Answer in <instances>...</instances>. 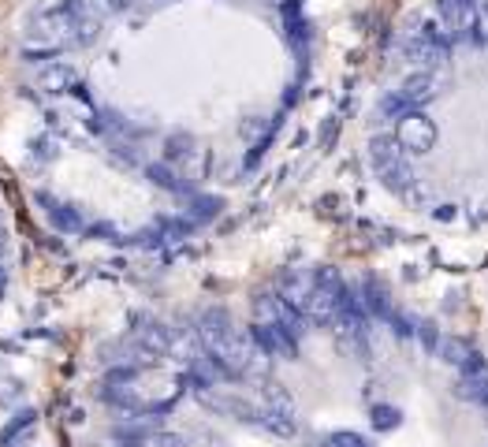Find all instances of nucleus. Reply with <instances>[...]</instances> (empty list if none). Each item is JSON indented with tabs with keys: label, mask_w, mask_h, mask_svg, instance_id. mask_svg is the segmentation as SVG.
<instances>
[{
	"label": "nucleus",
	"mask_w": 488,
	"mask_h": 447,
	"mask_svg": "<svg viewBox=\"0 0 488 447\" xmlns=\"http://www.w3.org/2000/svg\"><path fill=\"white\" fill-rule=\"evenodd\" d=\"M377 176H380V183H384L388 190H396V194H406V190L414 187V180H418L406 157H399V161H392V164H384Z\"/></svg>",
	"instance_id": "dca6fc26"
},
{
	"label": "nucleus",
	"mask_w": 488,
	"mask_h": 447,
	"mask_svg": "<svg viewBox=\"0 0 488 447\" xmlns=\"http://www.w3.org/2000/svg\"><path fill=\"white\" fill-rule=\"evenodd\" d=\"M34 425H38V410L34 407H19L8 417V425L0 429V447H22V436L34 433Z\"/></svg>",
	"instance_id": "4468645a"
},
{
	"label": "nucleus",
	"mask_w": 488,
	"mask_h": 447,
	"mask_svg": "<svg viewBox=\"0 0 488 447\" xmlns=\"http://www.w3.org/2000/svg\"><path fill=\"white\" fill-rule=\"evenodd\" d=\"M399 53L414 71H440L451 53V38L436 27V22H410L399 38Z\"/></svg>",
	"instance_id": "f03ea898"
},
{
	"label": "nucleus",
	"mask_w": 488,
	"mask_h": 447,
	"mask_svg": "<svg viewBox=\"0 0 488 447\" xmlns=\"http://www.w3.org/2000/svg\"><path fill=\"white\" fill-rule=\"evenodd\" d=\"M221 197H194V216L198 220H213L216 213H221Z\"/></svg>",
	"instance_id": "393cba45"
},
{
	"label": "nucleus",
	"mask_w": 488,
	"mask_h": 447,
	"mask_svg": "<svg viewBox=\"0 0 488 447\" xmlns=\"http://www.w3.org/2000/svg\"><path fill=\"white\" fill-rule=\"evenodd\" d=\"M344 291H347V284H344V276H339L336 268H317L313 272V291H309L306 306H302L309 325H317V329L336 325L339 302H344Z\"/></svg>",
	"instance_id": "7ed1b4c3"
},
{
	"label": "nucleus",
	"mask_w": 488,
	"mask_h": 447,
	"mask_svg": "<svg viewBox=\"0 0 488 447\" xmlns=\"http://www.w3.org/2000/svg\"><path fill=\"white\" fill-rule=\"evenodd\" d=\"M22 395H27V388H22V381H19V377H4V381H0V407H4V410L19 407V403H22Z\"/></svg>",
	"instance_id": "4be33fe9"
},
{
	"label": "nucleus",
	"mask_w": 488,
	"mask_h": 447,
	"mask_svg": "<svg viewBox=\"0 0 488 447\" xmlns=\"http://www.w3.org/2000/svg\"><path fill=\"white\" fill-rule=\"evenodd\" d=\"M145 176H150V183L153 187H161V190H172V194H183L187 190V183H179V176L168 164H150L145 168Z\"/></svg>",
	"instance_id": "a211bd4d"
},
{
	"label": "nucleus",
	"mask_w": 488,
	"mask_h": 447,
	"mask_svg": "<svg viewBox=\"0 0 488 447\" xmlns=\"http://www.w3.org/2000/svg\"><path fill=\"white\" fill-rule=\"evenodd\" d=\"M484 410H488V407H484Z\"/></svg>",
	"instance_id": "cd10ccee"
},
{
	"label": "nucleus",
	"mask_w": 488,
	"mask_h": 447,
	"mask_svg": "<svg viewBox=\"0 0 488 447\" xmlns=\"http://www.w3.org/2000/svg\"><path fill=\"white\" fill-rule=\"evenodd\" d=\"M396 142H399V149L406 157H425V153H432V145H436V138H440V131H436V123L429 119V112L425 109H410L403 119H396Z\"/></svg>",
	"instance_id": "20e7f679"
},
{
	"label": "nucleus",
	"mask_w": 488,
	"mask_h": 447,
	"mask_svg": "<svg viewBox=\"0 0 488 447\" xmlns=\"http://www.w3.org/2000/svg\"><path fill=\"white\" fill-rule=\"evenodd\" d=\"M38 206L45 209V216L53 220V228L57 232H64V235H79L83 232V213L75 209V206H67V202H60V197H53V194H38Z\"/></svg>",
	"instance_id": "9b49d317"
},
{
	"label": "nucleus",
	"mask_w": 488,
	"mask_h": 447,
	"mask_svg": "<svg viewBox=\"0 0 488 447\" xmlns=\"http://www.w3.org/2000/svg\"><path fill=\"white\" fill-rule=\"evenodd\" d=\"M145 447H190V443H187V436H179V433L153 429L150 436H145Z\"/></svg>",
	"instance_id": "b1692460"
},
{
	"label": "nucleus",
	"mask_w": 488,
	"mask_h": 447,
	"mask_svg": "<svg viewBox=\"0 0 488 447\" xmlns=\"http://www.w3.org/2000/svg\"><path fill=\"white\" fill-rule=\"evenodd\" d=\"M172 332H176V329H168L164 320L142 317L138 329H135L131 336H135V343H138V351H145V355H168V346H172Z\"/></svg>",
	"instance_id": "9d476101"
},
{
	"label": "nucleus",
	"mask_w": 488,
	"mask_h": 447,
	"mask_svg": "<svg viewBox=\"0 0 488 447\" xmlns=\"http://www.w3.org/2000/svg\"><path fill=\"white\" fill-rule=\"evenodd\" d=\"M354 291H358V306L365 310V317H370V320H388L396 313L392 298H388V287L377 276H362V284Z\"/></svg>",
	"instance_id": "423d86ee"
},
{
	"label": "nucleus",
	"mask_w": 488,
	"mask_h": 447,
	"mask_svg": "<svg viewBox=\"0 0 488 447\" xmlns=\"http://www.w3.org/2000/svg\"><path fill=\"white\" fill-rule=\"evenodd\" d=\"M309 291H313V272H306V268H291L287 276H283V284H280V298H287L291 306H306V298H309Z\"/></svg>",
	"instance_id": "2eb2a0df"
},
{
	"label": "nucleus",
	"mask_w": 488,
	"mask_h": 447,
	"mask_svg": "<svg viewBox=\"0 0 488 447\" xmlns=\"http://www.w3.org/2000/svg\"><path fill=\"white\" fill-rule=\"evenodd\" d=\"M8 261V232H4V224H0V265Z\"/></svg>",
	"instance_id": "a878e982"
},
{
	"label": "nucleus",
	"mask_w": 488,
	"mask_h": 447,
	"mask_svg": "<svg viewBox=\"0 0 488 447\" xmlns=\"http://www.w3.org/2000/svg\"><path fill=\"white\" fill-rule=\"evenodd\" d=\"M436 358H440L444 365H451V369H458V372H477V369H484V358L474 351V343L462 339V336H444L440 346H436Z\"/></svg>",
	"instance_id": "39448f33"
},
{
	"label": "nucleus",
	"mask_w": 488,
	"mask_h": 447,
	"mask_svg": "<svg viewBox=\"0 0 488 447\" xmlns=\"http://www.w3.org/2000/svg\"><path fill=\"white\" fill-rule=\"evenodd\" d=\"M436 12H440V27H444V34L451 38H466L470 31H474V4L470 0H440L436 4Z\"/></svg>",
	"instance_id": "6e6552de"
},
{
	"label": "nucleus",
	"mask_w": 488,
	"mask_h": 447,
	"mask_svg": "<svg viewBox=\"0 0 488 447\" xmlns=\"http://www.w3.org/2000/svg\"><path fill=\"white\" fill-rule=\"evenodd\" d=\"M399 93L406 97L410 109H425L436 93H440V74L436 71H410L406 83L399 86Z\"/></svg>",
	"instance_id": "1a4fd4ad"
},
{
	"label": "nucleus",
	"mask_w": 488,
	"mask_h": 447,
	"mask_svg": "<svg viewBox=\"0 0 488 447\" xmlns=\"http://www.w3.org/2000/svg\"><path fill=\"white\" fill-rule=\"evenodd\" d=\"M280 4H287V0H280Z\"/></svg>",
	"instance_id": "bb28decb"
},
{
	"label": "nucleus",
	"mask_w": 488,
	"mask_h": 447,
	"mask_svg": "<svg viewBox=\"0 0 488 447\" xmlns=\"http://www.w3.org/2000/svg\"><path fill=\"white\" fill-rule=\"evenodd\" d=\"M250 336L265 346L273 358H287V362H295V355H299V339L291 336V332H283L280 325H254L250 329Z\"/></svg>",
	"instance_id": "f8f14e48"
},
{
	"label": "nucleus",
	"mask_w": 488,
	"mask_h": 447,
	"mask_svg": "<svg viewBox=\"0 0 488 447\" xmlns=\"http://www.w3.org/2000/svg\"><path fill=\"white\" fill-rule=\"evenodd\" d=\"M190 145H194L190 135H168V138H164V161H172V164H176V161H187V157L194 153Z\"/></svg>",
	"instance_id": "aec40b11"
},
{
	"label": "nucleus",
	"mask_w": 488,
	"mask_h": 447,
	"mask_svg": "<svg viewBox=\"0 0 488 447\" xmlns=\"http://www.w3.org/2000/svg\"><path fill=\"white\" fill-rule=\"evenodd\" d=\"M370 417H373V429L377 433H392V429H399V421H403V414L396 407H388V403H377L370 410Z\"/></svg>",
	"instance_id": "6ab92c4d"
},
{
	"label": "nucleus",
	"mask_w": 488,
	"mask_h": 447,
	"mask_svg": "<svg viewBox=\"0 0 488 447\" xmlns=\"http://www.w3.org/2000/svg\"><path fill=\"white\" fill-rule=\"evenodd\" d=\"M194 336H198L202 351L221 365V372L228 381H235V362H239V346H242V332L239 325L231 320V313L224 306H209L202 317H198V329H194Z\"/></svg>",
	"instance_id": "f257e3e1"
},
{
	"label": "nucleus",
	"mask_w": 488,
	"mask_h": 447,
	"mask_svg": "<svg viewBox=\"0 0 488 447\" xmlns=\"http://www.w3.org/2000/svg\"><path fill=\"white\" fill-rule=\"evenodd\" d=\"M325 447H377L373 440H365L362 433H351V429H339L325 440Z\"/></svg>",
	"instance_id": "5701e85b"
},
{
	"label": "nucleus",
	"mask_w": 488,
	"mask_h": 447,
	"mask_svg": "<svg viewBox=\"0 0 488 447\" xmlns=\"http://www.w3.org/2000/svg\"><path fill=\"white\" fill-rule=\"evenodd\" d=\"M399 157H406L403 149H399V142H396V135H373L370 138V164L380 171L384 164H392V161H399Z\"/></svg>",
	"instance_id": "f3484780"
},
{
	"label": "nucleus",
	"mask_w": 488,
	"mask_h": 447,
	"mask_svg": "<svg viewBox=\"0 0 488 447\" xmlns=\"http://www.w3.org/2000/svg\"><path fill=\"white\" fill-rule=\"evenodd\" d=\"M414 336H418V343H422V351L425 355H436V346H440V329L432 325V320H418V325H414Z\"/></svg>",
	"instance_id": "412c9836"
},
{
	"label": "nucleus",
	"mask_w": 488,
	"mask_h": 447,
	"mask_svg": "<svg viewBox=\"0 0 488 447\" xmlns=\"http://www.w3.org/2000/svg\"><path fill=\"white\" fill-rule=\"evenodd\" d=\"M38 90L41 93H71V90H79V71L75 64H67V60H53V64H45L38 67Z\"/></svg>",
	"instance_id": "0eeeda50"
},
{
	"label": "nucleus",
	"mask_w": 488,
	"mask_h": 447,
	"mask_svg": "<svg viewBox=\"0 0 488 447\" xmlns=\"http://www.w3.org/2000/svg\"><path fill=\"white\" fill-rule=\"evenodd\" d=\"M455 395L462 403H474V407H488V365L477 372H458L455 381Z\"/></svg>",
	"instance_id": "ddd939ff"
}]
</instances>
